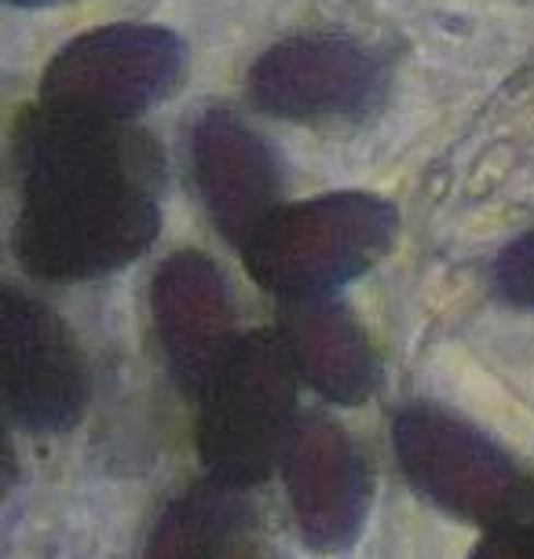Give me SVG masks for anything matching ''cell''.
I'll use <instances>...</instances> for the list:
<instances>
[{"mask_svg":"<svg viewBox=\"0 0 534 559\" xmlns=\"http://www.w3.org/2000/svg\"><path fill=\"white\" fill-rule=\"evenodd\" d=\"M15 252L37 278H96L158 238L165 157L132 121L29 107L15 129Z\"/></svg>","mask_w":534,"mask_h":559,"instance_id":"obj_1","label":"cell"},{"mask_svg":"<svg viewBox=\"0 0 534 559\" xmlns=\"http://www.w3.org/2000/svg\"><path fill=\"white\" fill-rule=\"evenodd\" d=\"M395 213L370 194H327L278 205L246 241V267L260 286L293 300H319L389 252Z\"/></svg>","mask_w":534,"mask_h":559,"instance_id":"obj_2","label":"cell"},{"mask_svg":"<svg viewBox=\"0 0 534 559\" xmlns=\"http://www.w3.org/2000/svg\"><path fill=\"white\" fill-rule=\"evenodd\" d=\"M202 392V457L219 483L246 487L293 450L297 358L286 336L253 333L235 341Z\"/></svg>","mask_w":534,"mask_h":559,"instance_id":"obj_3","label":"cell"},{"mask_svg":"<svg viewBox=\"0 0 534 559\" xmlns=\"http://www.w3.org/2000/svg\"><path fill=\"white\" fill-rule=\"evenodd\" d=\"M187 70V48L173 29L114 23L70 40L48 62L40 103L59 110L132 121L173 96Z\"/></svg>","mask_w":534,"mask_h":559,"instance_id":"obj_4","label":"cell"},{"mask_svg":"<svg viewBox=\"0 0 534 559\" xmlns=\"http://www.w3.org/2000/svg\"><path fill=\"white\" fill-rule=\"evenodd\" d=\"M381 59L341 34L278 40L249 70V99L260 110L293 121L359 118L381 103Z\"/></svg>","mask_w":534,"mask_h":559,"instance_id":"obj_5","label":"cell"},{"mask_svg":"<svg viewBox=\"0 0 534 559\" xmlns=\"http://www.w3.org/2000/svg\"><path fill=\"white\" fill-rule=\"evenodd\" d=\"M4 388L26 428L59 431L85 406V366L62 322L34 297L4 293Z\"/></svg>","mask_w":534,"mask_h":559,"instance_id":"obj_6","label":"cell"},{"mask_svg":"<svg viewBox=\"0 0 534 559\" xmlns=\"http://www.w3.org/2000/svg\"><path fill=\"white\" fill-rule=\"evenodd\" d=\"M191 173L213 224L238 246H246L278 209L275 154L227 110H209L194 121Z\"/></svg>","mask_w":534,"mask_h":559,"instance_id":"obj_7","label":"cell"},{"mask_svg":"<svg viewBox=\"0 0 534 559\" xmlns=\"http://www.w3.org/2000/svg\"><path fill=\"white\" fill-rule=\"evenodd\" d=\"M406 472L450 509L495 520L517 498V476L487 442L436 414H406L400 425Z\"/></svg>","mask_w":534,"mask_h":559,"instance_id":"obj_8","label":"cell"},{"mask_svg":"<svg viewBox=\"0 0 534 559\" xmlns=\"http://www.w3.org/2000/svg\"><path fill=\"white\" fill-rule=\"evenodd\" d=\"M162 341L183 384L205 388L224 355L232 352V293L213 263L198 252H180L154 282Z\"/></svg>","mask_w":534,"mask_h":559,"instance_id":"obj_9","label":"cell"},{"mask_svg":"<svg viewBox=\"0 0 534 559\" xmlns=\"http://www.w3.org/2000/svg\"><path fill=\"white\" fill-rule=\"evenodd\" d=\"M257 512L232 483H209L169 509L151 559H264Z\"/></svg>","mask_w":534,"mask_h":559,"instance_id":"obj_10","label":"cell"},{"mask_svg":"<svg viewBox=\"0 0 534 559\" xmlns=\"http://www.w3.org/2000/svg\"><path fill=\"white\" fill-rule=\"evenodd\" d=\"M297 468V504L319 542H344L363 512V468L337 428H311L289 450Z\"/></svg>","mask_w":534,"mask_h":559,"instance_id":"obj_11","label":"cell"},{"mask_svg":"<svg viewBox=\"0 0 534 559\" xmlns=\"http://www.w3.org/2000/svg\"><path fill=\"white\" fill-rule=\"evenodd\" d=\"M293 358L316 381L319 392L352 403L370 388L373 362L355 333V325L337 308H322L319 300H304L297 314H289L286 336Z\"/></svg>","mask_w":534,"mask_h":559,"instance_id":"obj_12","label":"cell"},{"mask_svg":"<svg viewBox=\"0 0 534 559\" xmlns=\"http://www.w3.org/2000/svg\"><path fill=\"white\" fill-rule=\"evenodd\" d=\"M495 282L512 304L534 308V230L523 235L520 241H512V246L501 252L498 267H495Z\"/></svg>","mask_w":534,"mask_h":559,"instance_id":"obj_13","label":"cell"},{"mask_svg":"<svg viewBox=\"0 0 534 559\" xmlns=\"http://www.w3.org/2000/svg\"><path fill=\"white\" fill-rule=\"evenodd\" d=\"M476 559H534V534H498Z\"/></svg>","mask_w":534,"mask_h":559,"instance_id":"obj_14","label":"cell"},{"mask_svg":"<svg viewBox=\"0 0 534 559\" xmlns=\"http://www.w3.org/2000/svg\"><path fill=\"white\" fill-rule=\"evenodd\" d=\"M8 4H23V8H40V4H56V0H8Z\"/></svg>","mask_w":534,"mask_h":559,"instance_id":"obj_15","label":"cell"}]
</instances>
